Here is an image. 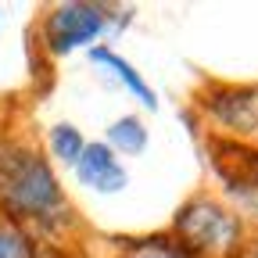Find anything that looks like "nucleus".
<instances>
[{
    "label": "nucleus",
    "mask_w": 258,
    "mask_h": 258,
    "mask_svg": "<svg viewBox=\"0 0 258 258\" xmlns=\"http://www.w3.org/2000/svg\"><path fill=\"white\" fill-rule=\"evenodd\" d=\"M0 201L18 215L36 219L61 208V190L43 154L22 144H0Z\"/></svg>",
    "instance_id": "1"
},
{
    "label": "nucleus",
    "mask_w": 258,
    "mask_h": 258,
    "mask_svg": "<svg viewBox=\"0 0 258 258\" xmlns=\"http://www.w3.org/2000/svg\"><path fill=\"white\" fill-rule=\"evenodd\" d=\"M176 233L183 237L186 251H201V254H226L237 244L240 226L237 219L212 205V201H190L179 215H176Z\"/></svg>",
    "instance_id": "2"
},
{
    "label": "nucleus",
    "mask_w": 258,
    "mask_h": 258,
    "mask_svg": "<svg viewBox=\"0 0 258 258\" xmlns=\"http://www.w3.org/2000/svg\"><path fill=\"white\" fill-rule=\"evenodd\" d=\"M208 158L212 169L219 172V179L226 183V190L237 194L244 205H251L258 212V151L244 147L237 140H212L208 144Z\"/></svg>",
    "instance_id": "3"
},
{
    "label": "nucleus",
    "mask_w": 258,
    "mask_h": 258,
    "mask_svg": "<svg viewBox=\"0 0 258 258\" xmlns=\"http://www.w3.org/2000/svg\"><path fill=\"white\" fill-rule=\"evenodd\" d=\"M104 29V8L97 4H61L47 18V43L54 54H69L90 43Z\"/></svg>",
    "instance_id": "4"
},
{
    "label": "nucleus",
    "mask_w": 258,
    "mask_h": 258,
    "mask_svg": "<svg viewBox=\"0 0 258 258\" xmlns=\"http://www.w3.org/2000/svg\"><path fill=\"white\" fill-rule=\"evenodd\" d=\"M76 172H79V179L86 186L104 190V194L125 186V172H122L118 158H115V151L108 144H86L83 154H79V161H76Z\"/></svg>",
    "instance_id": "5"
},
{
    "label": "nucleus",
    "mask_w": 258,
    "mask_h": 258,
    "mask_svg": "<svg viewBox=\"0 0 258 258\" xmlns=\"http://www.w3.org/2000/svg\"><path fill=\"white\" fill-rule=\"evenodd\" d=\"M212 111L233 129H258V86H237L212 97Z\"/></svg>",
    "instance_id": "6"
},
{
    "label": "nucleus",
    "mask_w": 258,
    "mask_h": 258,
    "mask_svg": "<svg viewBox=\"0 0 258 258\" xmlns=\"http://www.w3.org/2000/svg\"><path fill=\"white\" fill-rule=\"evenodd\" d=\"M93 61H97V64H108V69H111V72H115V76L129 86V90H133V93L140 97V101H144L147 108H158L154 93H151V86L137 76V69H133V64H129L125 57H118V54H115V50H108V47H97V50H93Z\"/></svg>",
    "instance_id": "7"
},
{
    "label": "nucleus",
    "mask_w": 258,
    "mask_h": 258,
    "mask_svg": "<svg viewBox=\"0 0 258 258\" xmlns=\"http://www.w3.org/2000/svg\"><path fill=\"white\" fill-rule=\"evenodd\" d=\"M111 147H118L122 154H140L147 147V129L140 125V118H122L108 129Z\"/></svg>",
    "instance_id": "8"
},
{
    "label": "nucleus",
    "mask_w": 258,
    "mask_h": 258,
    "mask_svg": "<svg viewBox=\"0 0 258 258\" xmlns=\"http://www.w3.org/2000/svg\"><path fill=\"white\" fill-rule=\"evenodd\" d=\"M83 137H79V129L76 125H54L50 129V151L61 158V161H72V165H76V161H79V154H83Z\"/></svg>",
    "instance_id": "9"
},
{
    "label": "nucleus",
    "mask_w": 258,
    "mask_h": 258,
    "mask_svg": "<svg viewBox=\"0 0 258 258\" xmlns=\"http://www.w3.org/2000/svg\"><path fill=\"white\" fill-rule=\"evenodd\" d=\"M0 258H32L25 233H18L15 226H4V222H0Z\"/></svg>",
    "instance_id": "10"
},
{
    "label": "nucleus",
    "mask_w": 258,
    "mask_h": 258,
    "mask_svg": "<svg viewBox=\"0 0 258 258\" xmlns=\"http://www.w3.org/2000/svg\"><path fill=\"white\" fill-rule=\"evenodd\" d=\"M129 258H190L186 247H172L165 240H144L137 244L133 251H129Z\"/></svg>",
    "instance_id": "11"
},
{
    "label": "nucleus",
    "mask_w": 258,
    "mask_h": 258,
    "mask_svg": "<svg viewBox=\"0 0 258 258\" xmlns=\"http://www.w3.org/2000/svg\"><path fill=\"white\" fill-rule=\"evenodd\" d=\"M254 258H258V254H254Z\"/></svg>",
    "instance_id": "12"
}]
</instances>
